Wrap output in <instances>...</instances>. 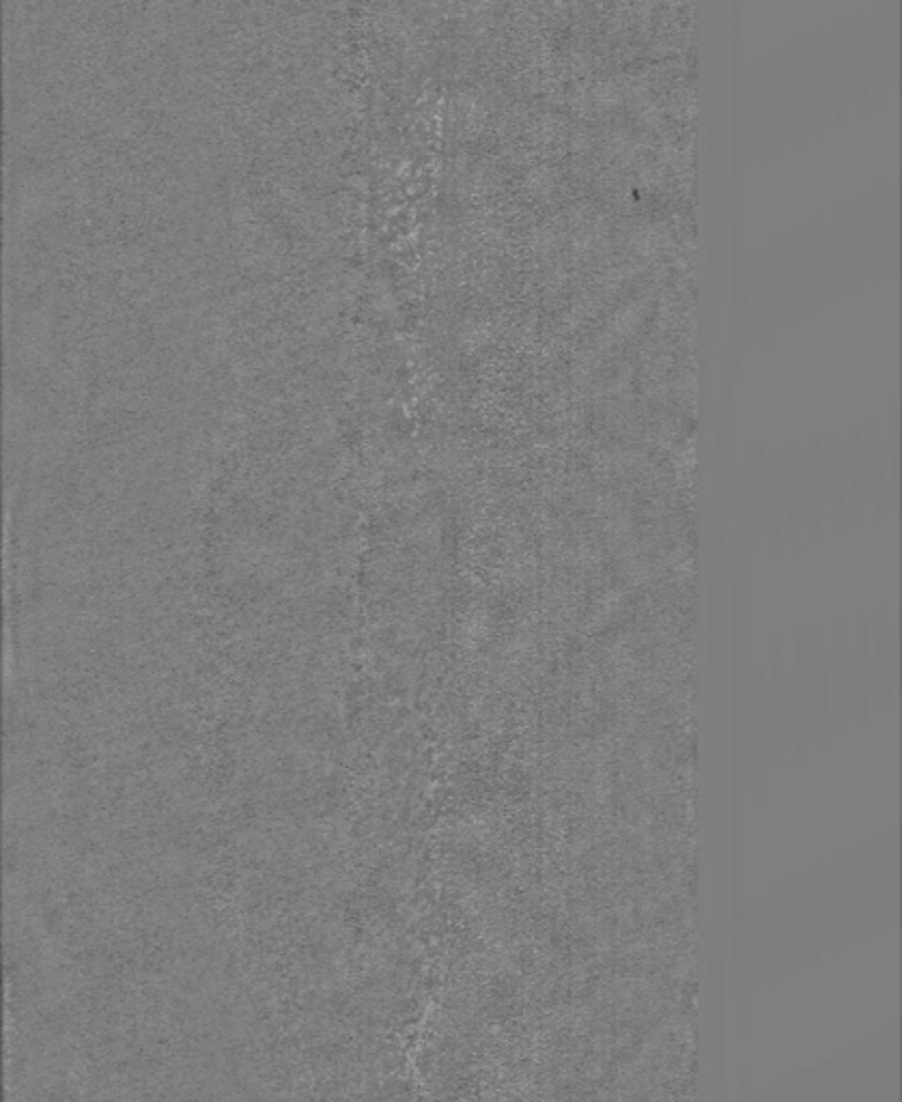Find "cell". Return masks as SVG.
<instances>
[{
	"mask_svg": "<svg viewBox=\"0 0 902 1102\" xmlns=\"http://www.w3.org/2000/svg\"><path fill=\"white\" fill-rule=\"evenodd\" d=\"M767 714H770V726H772V750H774L775 761H782L790 728H788V692H786V681L782 676V668L777 670V661L774 663V678H772V694L767 698Z\"/></svg>",
	"mask_w": 902,
	"mask_h": 1102,
	"instance_id": "1",
	"label": "cell"
}]
</instances>
